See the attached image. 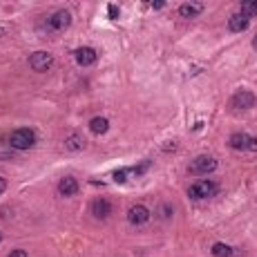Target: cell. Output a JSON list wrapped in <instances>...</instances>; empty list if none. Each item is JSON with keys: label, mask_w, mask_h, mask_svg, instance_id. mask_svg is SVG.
Segmentation results:
<instances>
[{"label": "cell", "mask_w": 257, "mask_h": 257, "mask_svg": "<svg viewBox=\"0 0 257 257\" xmlns=\"http://www.w3.org/2000/svg\"><path fill=\"white\" fill-rule=\"evenodd\" d=\"M9 146L14 150H32L36 146V132L30 130V128H18L9 136Z\"/></svg>", "instance_id": "1"}, {"label": "cell", "mask_w": 257, "mask_h": 257, "mask_svg": "<svg viewBox=\"0 0 257 257\" xmlns=\"http://www.w3.org/2000/svg\"><path fill=\"white\" fill-rule=\"evenodd\" d=\"M217 190H220V186L215 182H210V179H202V182H194L192 186L188 188V197L190 199H210L217 194Z\"/></svg>", "instance_id": "2"}, {"label": "cell", "mask_w": 257, "mask_h": 257, "mask_svg": "<svg viewBox=\"0 0 257 257\" xmlns=\"http://www.w3.org/2000/svg\"><path fill=\"white\" fill-rule=\"evenodd\" d=\"M217 170V159H212V156H197L194 161H190L188 166V172L190 174H210Z\"/></svg>", "instance_id": "3"}, {"label": "cell", "mask_w": 257, "mask_h": 257, "mask_svg": "<svg viewBox=\"0 0 257 257\" xmlns=\"http://www.w3.org/2000/svg\"><path fill=\"white\" fill-rule=\"evenodd\" d=\"M52 65H54V56L50 54V52H34V54L30 56V68L34 70V72H50Z\"/></svg>", "instance_id": "4"}, {"label": "cell", "mask_w": 257, "mask_h": 257, "mask_svg": "<svg viewBox=\"0 0 257 257\" xmlns=\"http://www.w3.org/2000/svg\"><path fill=\"white\" fill-rule=\"evenodd\" d=\"M70 25H72V14L65 12V9H60V12L52 14V16L47 18V27H50L52 32H65Z\"/></svg>", "instance_id": "5"}, {"label": "cell", "mask_w": 257, "mask_h": 257, "mask_svg": "<svg viewBox=\"0 0 257 257\" xmlns=\"http://www.w3.org/2000/svg\"><path fill=\"white\" fill-rule=\"evenodd\" d=\"M152 212L150 208L144 206V204H136V206H132L130 210H128V222L132 224V226H144V224L150 222Z\"/></svg>", "instance_id": "6"}, {"label": "cell", "mask_w": 257, "mask_h": 257, "mask_svg": "<svg viewBox=\"0 0 257 257\" xmlns=\"http://www.w3.org/2000/svg\"><path fill=\"white\" fill-rule=\"evenodd\" d=\"M230 106L235 108V110H250V108H255V94L248 92V90H240V92L232 96Z\"/></svg>", "instance_id": "7"}, {"label": "cell", "mask_w": 257, "mask_h": 257, "mask_svg": "<svg viewBox=\"0 0 257 257\" xmlns=\"http://www.w3.org/2000/svg\"><path fill=\"white\" fill-rule=\"evenodd\" d=\"M74 58L80 68H90V65H94L98 60V54H96L94 47H80V50H76Z\"/></svg>", "instance_id": "8"}, {"label": "cell", "mask_w": 257, "mask_h": 257, "mask_svg": "<svg viewBox=\"0 0 257 257\" xmlns=\"http://www.w3.org/2000/svg\"><path fill=\"white\" fill-rule=\"evenodd\" d=\"M92 215L96 217V220H108V217L112 215V204L103 197L94 199L92 202Z\"/></svg>", "instance_id": "9"}, {"label": "cell", "mask_w": 257, "mask_h": 257, "mask_svg": "<svg viewBox=\"0 0 257 257\" xmlns=\"http://www.w3.org/2000/svg\"><path fill=\"white\" fill-rule=\"evenodd\" d=\"M250 25V20L246 16H242V14H232L230 18H228V30L235 32V34H242V32H246Z\"/></svg>", "instance_id": "10"}, {"label": "cell", "mask_w": 257, "mask_h": 257, "mask_svg": "<svg viewBox=\"0 0 257 257\" xmlns=\"http://www.w3.org/2000/svg\"><path fill=\"white\" fill-rule=\"evenodd\" d=\"M58 192H60V197H74L78 192V182L74 177H63L58 182Z\"/></svg>", "instance_id": "11"}, {"label": "cell", "mask_w": 257, "mask_h": 257, "mask_svg": "<svg viewBox=\"0 0 257 257\" xmlns=\"http://www.w3.org/2000/svg\"><path fill=\"white\" fill-rule=\"evenodd\" d=\"M202 12H204L202 2H184L182 7H179V16L182 18H197Z\"/></svg>", "instance_id": "12"}, {"label": "cell", "mask_w": 257, "mask_h": 257, "mask_svg": "<svg viewBox=\"0 0 257 257\" xmlns=\"http://www.w3.org/2000/svg\"><path fill=\"white\" fill-rule=\"evenodd\" d=\"M90 130H92L94 134H106V132L110 130V121H108L106 116H94L92 121H90Z\"/></svg>", "instance_id": "13"}, {"label": "cell", "mask_w": 257, "mask_h": 257, "mask_svg": "<svg viewBox=\"0 0 257 257\" xmlns=\"http://www.w3.org/2000/svg\"><path fill=\"white\" fill-rule=\"evenodd\" d=\"M83 148H85L83 134H70L68 139H65V150H70V152H80Z\"/></svg>", "instance_id": "14"}, {"label": "cell", "mask_w": 257, "mask_h": 257, "mask_svg": "<svg viewBox=\"0 0 257 257\" xmlns=\"http://www.w3.org/2000/svg\"><path fill=\"white\" fill-rule=\"evenodd\" d=\"M248 139H250V136L244 134V132H235L228 144H230L232 150H246V148H248Z\"/></svg>", "instance_id": "15"}, {"label": "cell", "mask_w": 257, "mask_h": 257, "mask_svg": "<svg viewBox=\"0 0 257 257\" xmlns=\"http://www.w3.org/2000/svg\"><path fill=\"white\" fill-rule=\"evenodd\" d=\"M242 16H246L250 20V16H257V0H244V2H242Z\"/></svg>", "instance_id": "16"}, {"label": "cell", "mask_w": 257, "mask_h": 257, "mask_svg": "<svg viewBox=\"0 0 257 257\" xmlns=\"http://www.w3.org/2000/svg\"><path fill=\"white\" fill-rule=\"evenodd\" d=\"M212 257H232V248L228 244H222V242H217L215 246H212Z\"/></svg>", "instance_id": "17"}, {"label": "cell", "mask_w": 257, "mask_h": 257, "mask_svg": "<svg viewBox=\"0 0 257 257\" xmlns=\"http://www.w3.org/2000/svg\"><path fill=\"white\" fill-rule=\"evenodd\" d=\"M128 174H130V170H116V172H114V182L116 184H126L128 182Z\"/></svg>", "instance_id": "18"}, {"label": "cell", "mask_w": 257, "mask_h": 257, "mask_svg": "<svg viewBox=\"0 0 257 257\" xmlns=\"http://www.w3.org/2000/svg\"><path fill=\"white\" fill-rule=\"evenodd\" d=\"M172 208H170V206H166V204H164V206H161V217H164V220H170V217H172Z\"/></svg>", "instance_id": "19"}, {"label": "cell", "mask_w": 257, "mask_h": 257, "mask_svg": "<svg viewBox=\"0 0 257 257\" xmlns=\"http://www.w3.org/2000/svg\"><path fill=\"white\" fill-rule=\"evenodd\" d=\"M108 14H110L112 20H116V18H118V7H116V4H110V7H108Z\"/></svg>", "instance_id": "20"}, {"label": "cell", "mask_w": 257, "mask_h": 257, "mask_svg": "<svg viewBox=\"0 0 257 257\" xmlns=\"http://www.w3.org/2000/svg\"><path fill=\"white\" fill-rule=\"evenodd\" d=\"M9 257H30V255H27V250H22V248H14L12 253H9Z\"/></svg>", "instance_id": "21"}, {"label": "cell", "mask_w": 257, "mask_h": 257, "mask_svg": "<svg viewBox=\"0 0 257 257\" xmlns=\"http://www.w3.org/2000/svg\"><path fill=\"white\" fill-rule=\"evenodd\" d=\"M246 150L257 152V136H250V139H248V148H246Z\"/></svg>", "instance_id": "22"}, {"label": "cell", "mask_w": 257, "mask_h": 257, "mask_svg": "<svg viewBox=\"0 0 257 257\" xmlns=\"http://www.w3.org/2000/svg\"><path fill=\"white\" fill-rule=\"evenodd\" d=\"M4 190H7V179L0 177V194H4Z\"/></svg>", "instance_id": "23"}, {"label": "cell", "mask_w": 257, "mask_h": 257, "mask_svg": "<svg viewBox=\"0 0 257 257\" xmlns=\"http://www.w3.org/2000/svg\"><path fill=\"white\" fill-rule=\"evenodd\" d=\"M150 7H152V9H164V7H166V2H161V0H159V2H152Z\"/></svg>", "instance_id": "24"}, {"label": "cell", "mask_w": 257, "mask_h": 257, "mask_svg": "<svg viewBox=\"0 0 257 257\" xmlns=\"http://www.w3.org/2000/svg\"><path fill=\"white\" fill-rule=\"evenodd\" d=\"M253 47H255V50H257V36H255V40H253Z\"/></svg>", "instance_id": "25"}, {"label": "cell", "mask_w": 257, "mask_h": 257, "mask_svg": "<svg viewBox=\"0 0 257 257\" xmlns=\"http://www.w3.org/2000/svg\"><path fill=\"white\" fill-rule=\"evenodd\" d=\"M0 242H2V232H0Z\"/></svg>", "instance_id": "26"}]
</instances>
